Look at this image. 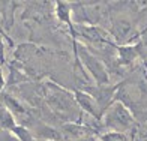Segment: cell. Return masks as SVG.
<instances>
[{
	"label": "cell",
	"mask_w": 147,
	"mask_h": 141,
	"mask_svg": "<svg viewBox=\"0 0 147 141\" xmlns=\"http://www.w3.org/2000/svg\"><path fill=\"white\" fill-rule=\"evenodd\" d=\"M102 141H128L122 134H117V132H113V134H107V135L102 138Z\"/></svg>",
	"instance_id": "7a4b0ae2"
},
{
	"label": "cell",
	"mask_w": 147,
	"mask_h": 141,
	"mask_svg": "<svg viewBox=\"0 0 147 141\" xmlns=\"http://www.w3.org/2000/svg\"><path fill=\"white\" fill-rule=\"evenodd\" d=\"M132 122V117L122 105H116L108 114V125L110 126H117V128H125Z\"/></svg>",
	"instance_id": "6da1fadb"
},
{
	"label": "cell",
	"mask_w": 147,
	"mask_h": 141,
	"mask_svg": "<svg viewBox=\"0 0 147 141\" xmlns=\"http://www.w3.org/2000/svg\"><path fill=\"white\" fill-rule=\"evenodd\" d=\"M84 141H95V140H93V138H89V140H84Z\"/></svg>",
	"instance_id": "3957f363"
}]
</instances>
